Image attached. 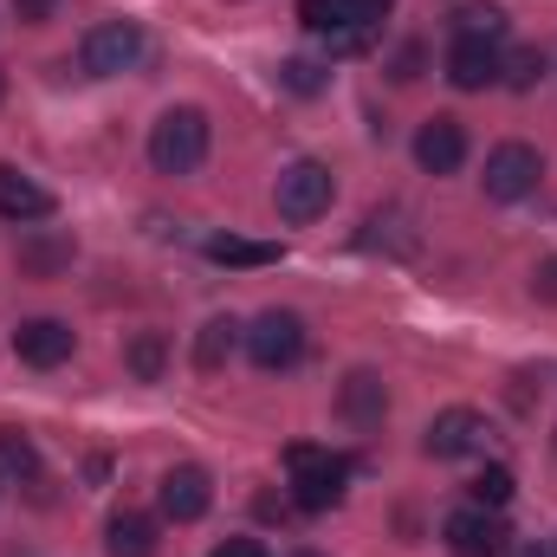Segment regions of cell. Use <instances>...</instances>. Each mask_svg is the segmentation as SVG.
I'll return each instance as SVG.
<instances>
[{
	"mask_svg": "<svg viewBox=\"0 0 557 557\" xmlns=\"http://www.w3.org/2000/svg\"><path fill=\"white\" fill-rule=\"evenodd\" d=\"M208 111H195V104H175V111H162L156 124H149V162H156V175H195L201 162H208Z\"/></svg>",
	"mask_w": 557,
	"mask_h": 557,
	"instance_id": "6da1fadb",
	"label": "cell"
},
{
	"mask_svg": "<svg viewBox=\"0 0 557 557\" xmlns=\"http://www.w3.org/2000/svg\"><path fill=\"white\" fill-rule=\"evenodd\" d=\"M285 473H292V506L298 512H331L350 486V460L331 454V447H311V441L285 447Z\"/></svg>",
	"mask_w": 557,
	"mask_h": 557,
	"instance_id": "7a4b0ae2",
	"label": "cell"
},
{
	"mask_svg": "<svg viewBox=\"0 0 557 557\" xmlns=\"http://www.w3.org/2000/svg\"><path fill=\"white\" fill-rule=\"evenodd\" d=\"M143 52H149V39H143L137 20H98L91 33H85V72L91 78H124V72H137Z\"/></svg>",
	"mask_w": 557,
	"mask_h": 557,
	"instance_id": "3957f363",
	"label": "cell"
},
{
	"mask_svg": "<svg viewBox=\"0 0 557 557\" xmlns=\"http://www.w3.org/2000/svg\"><path fill=\"white\" fill-rule=\"evenodd\" d=\"M331 195H337V182H331V169L324 162H311V156H298V162H285L278 169V188H273V201H278V214L285 221H318L324 208H331Z\"/></svg>",
	"mask_w": 557,
	"mask_h": 557,
	"instance_id": "277c9868",
	"label": "cell"
},
{
	"mask_svg": "<svg viewBox=\"0 0 557 557\" xmlns=\"http://www.w3.org/2000/svg\"><path fill=\"white\" fill-rule=\"evenodd\" d=\"M247 357L260 363V370H292L298 357H305V318L298 311H260L253 324H247Z\"/></svg>",
	"mask_w": 557,
	"mask_h": 557,
	"instance_id": "5b68a950",
	"label": "cell"
},
{
	"mask_svg": "<svg viewBox=\"0 0 557 557\" xmlns=\"http://www.w3.org/2000/svg\"><path fill=\"white\" fill-rule=\"evenodd\" d=\"M545 182V156L532 143H499L486 156V201H525Z\"/></svg>",
	"mask_w": 557,
	"mask_h": 557,
	"instance_id": "8992f818",
	"label": "cell"
},
{
	"mask_svg": "<svg viewBox=\"0 0 557 557\" xmlns=\"http://www.w3.org/2000/svg\"><path fill=\"white\" fill-rule=\"evenodd\" d=\"M447 545H454V557H499L506 552V525H499V512H486V506H460V512H447Z\"/></svg>",
	"mask_w": 557,
	"mask_h": 557,
	"instance_id": "52a82bcc",
	"label": "cell"
},
{
	"mask_svg": "<svg viewBox=\"0 0 557 557\" xmlns=\"http://www.w3.org/2000/svg\"><path fill=\"white\" fill-rule=\"evenodd\" d=\"M72 324L65 318H26L20 331H13V357L20 363H33V370H59L65 357H72Z\"/></svg>",
	"mask_w": 557,
	"mask_h": 557,
	"instance_id": "ba28073f",
	"label": "cell"
},
{
	"mask_svg": "<svg viewBox=\"0 0 557 557\" xmlns=\"http://www.w3.org/2000/svg\"><path fill=\"white\" fill-rule=\"evenodd\" d=\"M208 506H214V480H208L201 467H169V473H162V519L195 525Z\"/></svg>",
	"mask_w": 557,
	"mask_h": 557,
	"instance_id": "9c48e42d",
	"label": "cell"
},
{
	"mask_svg": "<svg viewBox=\"0 0 557 557\" xmlns=\"http://www.w3.org/2000/svg\"><path fill=\"white\" fill-rule=\"evenodd\" d=\"M416 162L428 175H454L467 162V124L460 117H428L416 131Z\"/></svg>",
	"mask_w": 557,
	"mask_h": 557,
	"instance_id": "30bf717a",
	"label": "cell"
},
{
	"mask_svg": "<svg viewBox=\"0 0 557 557\" xmlns=\"http://www.w3.org/2000/svg\"><path fill=\"white\" fill-rule=\"evenodd\" d=\"M480 441H486V421L473 416V409H441V416L428 421V434H421V447H428L434 460L480 454Z\"/></svg>",
	"mask_w": 557,
	"mask_h": 557,
	"instance_id": "8fae6325",
	"label": "cell"
},
{
	"mask_svg": "<svg viewBox=\"0 0 557 557\" xmlns=\"http://www.w3.org/2000/svg\"><path fill=\"white\" fill-rule=\"evenodd\" d=\"M337 416L350 421V428H383V416H389L383 376H376V370H350V376L337 383Z\"/></svg>",
	"mask_w": 557,
	"mask_h": 557,
	"instance_id": "7c38bea8",
	"label": "cell"
},
{
	"mask_svg": "<svg viewBox=\"0 0 557 557\" xmlns=\"http://www.w3.org/2000/svg\"><path fill=\"white\" fill-rule=\"evenodd\" d=\"M499 46L493 39H454L447 46V78L460 85V91H486V85H499Z\"/></svg>",
	"mask_w": 557,
	"mask_h": 557,
	"instance_id": "4fadbf2b",
	"label": "cell"
},
{
	"mask_svg": "<svg viewBox=\"0 0 557 557\" xmlns=\"http://www.w3.org/2000/svg\"><path fill=\"white\" fill-rule=\"evenodd\" d=\"M46 214H52V195L33 175H20V169L0 162V221H20L26 227V221H46Z\"/></svg>",
	"mask_w": 557,
	"mask_h": 557,
	"instance_id": "5bb4252c",
	"label": "cell"
},
{
	"mask_svg": "<svg viewBox=\"0 0 557 557\" xmlns=\"http://www.w3.org/2000/svg\"><path fill=\"white\" fill-rule=\"evenodd\" d=\"M247 344V324L240 318H208L201 331H195V370L201 376H214V370H227V357Z\"/></svg>",
	"mask_w": 557,
	"mask_h": 557,
	"instance_id": "9a60e30c",
	"label": "cell"
},
{
	"mask_svg": "<svg viewBox=\"0 0 557 557\" xmlns=\"http://www.w3.org/2000/svg\"><path fill=\"white\" fill-rule=\"evenodd\" d=\"M156 545H162V532H156V519L149 512H111V525H104V552L111 557H156Z\"/></svg>",
	"mask_w": 557,
	"mask_h": 557,
	"instance_id": "2e32d148",
	"label": "cell"
},
{
	"mask_svg": "<svg viewBox=\"0 0 557 557\" xmlns=\"http://www.w3.org/2000/svg\"><path fill=\"white\" fill-rule=\"evenodd\" d=\"M208 260H214V267H278V260H285V247H278V240L214 234V240H208Z\"/></svg>",
	"mask_w": 557,
	"mask_h": 557,
	"instance_id": "e0dca14e",
	"label": "cell"
},
{
	"mask_svg": "<svg viewBox=\"0 0 557 557\" xmlns=\"http://www.w3.org/2000/svg\"><path fill=\"white\" fill-rule=\"evenodd\" d=\"M454 39H506V7H493V0H460L454 7Z\"/></svg>",
	"mask_w": 557,
	"mask_h": 557,
	"instance_id": "ac0fdd59",
	"label": "cell"
},
{
	"mask_svg": "<svg viewBox=\"0 0 557 557\" xmlns=\"http://www.w3.org/2000/svg\"><path fill=\"white\" fill-rule=\"evenodd\" d=\"M124 370H131L137 383H162V370H169V337H162V331H137L131 350H124Z\"/></svg>",
	"mask_w": 557,
	"mask_h": 557,
	"instance_id": "d6986e66",
	"label": "cell"
},
{
	"mask_svg": "<svg viewBox=\"0 0 557 557\" xmlns=\"http://www.w3.org/2000/svg\"><path fill=\"white\" fill-rule=\"evenodd\" d=\"M0 467L20 473V480H39V447H33L20 428H0Z\"/></svg>",
	"mask_w": 557,
	"mask_h": 557,
	"instance_id": "ffe728a7",
	"label": "cell"
},
{
	"mask_svg": "<svg viewBox=\"0 0 557 557\" xmlns=\"http://www.w3.org/2000/svg\"><path fill=\"white\" fill-rule=\"evenodd\" d=\"M512 486H519V480H512V467H499V460H493V467H480V480H473V506L499 512V506L512 499Z\"/></svg>",
	"mask_w": 557,
	"mask_h": 557,
	"instance_id": "44dd1931",
	"label": "cell"
},
{
	"mask_svg": "<svg viewBox=\"0 0 557 557\" xmlns=\"http://www.w3.org/2000/svg\"><path fill=\"white\" fill-rule=\"evenodd\" d=\"M499 78H506L512 91H532V85L545 78V52H539V46H525V52H512V59L499 65Z\"/></svg>",
	"mask_w": 557,
	"mask_h": 557,
	"instance_id": "7402d4cb",
	"label": "cell"
},
{
	"mask_svg": "<svg viewBox=\"0 0 557 557\" xmlns=\"http://www.w3.org/2000/svg\"><path fill=\"white\" fill-rule=\"evenodd\" d=\"M278 85H285L292 98H318V91H324V65H311V59H285V65H278Z\"/></svg>",
	"mask_w": 557,
	"mask_h": 557,
	"instance_id": "603a6c76",
	"label": "cell"
},
{
	"mask_svg": "<svg viewBox=\"0 0 557 557\" xmlns=\"http://www.w3.org/2000/svg\"><path fill=\"white\" fill-rule=\"evenodd\" d=\"M72 260V240H52V247H20V267L26 273H52V267H65Z\"/></svg>",
	"mask_w": 557,
	"mask_h": 557,
	"instance_id": "cb8c5ba5",
	"label": "cell"
},
{
	"mask_svg": "<svg viewBox=\"0 0 557 557\" xmlns=\"http://www.w3.org/2000/svg\"><path fill=\"white\" fill-rule=\"evenodd\" d=\"M298 20H305L311 33H337V26H344V7H337V0H298Z\"/></svg>",
	"mask_w": 557,
	"mask_h": 557,
	"instance_id": "d4e9b609",
	"label": "cell"
},
{
	"mask_svg": "<svg viewBox=\"0 0 557 557\" xmlns=\"http://www.w3.org/2000/svg\"><path fill=\"white\" fill-rule=\"evenodd\" d=\"M344 7V26H383L396 0H337Z\"/></svg>",
	"mask_w": 557,
	"mask_h": 557,
	"instance_id": "484cf974",
	"label": "cell"
},
{
	"mask_svg": "<svg viewBox=\"0 0 557 557\" xmlns=\"http://www.w3.org/2000/svg\"><path fill=\"white\" fill-rule=\"evenodd\" d=\"M532 298H539V305H557V253L552 260H539V273H532Z\"/></svg>",
	"mask_w": 557,
	"mask_h": 557,
	"instance_id": "4316f807",
	"label": "cell"
},
{
	"mask_svg": "<svg viewBox=\"0 0 557 557\" xmlns=\"http://www.w3.org/2000/svg\"><path fill=\"white\" fill-rule=\"evenodd\" d=\"M13 13H20L26 26H46V20L59 13V0H13Z\"/></svg>",
	"mask_w": 557,
	"mask_h": 557,
	"instance_id": "83f0119b",
	"label": "cell"
},
{
	"mask_svg": "<svg viewBox=\"0 0 557 557\" xmlns=\"http://www.w3.org/2000/svg\"><path fill=\"white\" fill-rule=\"evenodd\" d=\"M208 557H267V545H260V539H221Z\"/></svg>",
	"mask_w": 557,
	"mask_h": 557,
	"instance_id": "f1b7e54d",
	"label": "cell"
},
{
	"mask_svg": "<svg viewBox=\"0 0 557 557\" xmlns=\"http://www.w3.org/2000/svg\"><path fill=\"white\" fill-rule=\"evenodd\" d=\"M389 72H396L403 85H409V78H421V46H416V39H409V46L396 52V65H389Z\"/></svg>",
	"mask_w": 557,
	"mask_h": 557,
	"instance_id": "f546056e",
	"label": "cell"
},
{
	"mask_svg": "<svg viewBox=\"0 0 557 557\" xmlns=\"http://www.w3.org/2000/svg\"><path fill=\"white\" fill-rule=\"evenodd\" d=\"M512 557H557V545H545V539H525V545H512Z\"/></svg>",
	"mask_w": 557,
	"mask_h": 557,
	"instance_id": "4dcf8cb0",
	"label": "cell"
},
{
	"mask_svg": "<svg viewBox=\"0 0 557 557\" xmlns=\"http://www.w3.org/2000/svg\"><path fill=\"white\" fill-rule=\"evenodd\" d=\"M292 557H324V552H292Z\"/></svg>",
	"mask_w": 557,
	"mask_h": 557,
	"instance_id": "1f68e13d",
	"label": "cell"
},
{
	"mask_svg": "<svg viewBox=\"0 0 557 557\" xmlns=\"http://www.w3.org/2000/svg\"><path fill=\"white\" fill-rule=\"evenodd\" d=\"M0 98H7V72H0Z\"/></svg>",
	"mask_w": 557,
	"mask_h": 557,
	"instance_id": "d6a6232c",
	"label": "cell"
}]
</instances>
